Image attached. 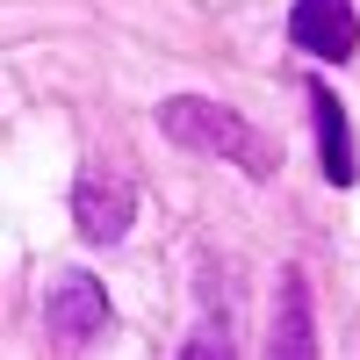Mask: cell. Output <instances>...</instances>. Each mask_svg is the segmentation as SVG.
<instances>
[{
    "instance_id": "5",
    "label": "cell",
    "mask_w": 360,
    "mask_h": 360,
    "mask_svg": "<svg viewBox=\"0 0 360 360\" xmlns=\"http://www.w3.org/2000/svg\"><path fill=\"white\" fill-rule=\"evenodd\" d=\"M266 360H317V317H310V281H303V266H281L274 324H266Z\"/></svg>"
},
{
    "instance_id": "2",
    "label": "cell",
    "mask_w": 360,
    "mask_h": 360,
    "mask_svg": "<svg viewBox=\"0 0 360 360\" xmlns=\"http://www.w3.org/2000/svg\"><path fill=\"white\" fill-rule=\"evenodd\" d=\"M72 224H79L86 245L130 238V224H137V180L123 166H79V180H72Z\"/></svg>"
},
{
    "instance_id": "6",
    "label": "cell",
    "mask_w": 360,
    "mask_h": 360,
    "mask_svg": "<svg viewBox=\"0 0 360 360\" xmlns=\"http://www.w3.org/2000/svg\"><path fill=\"white\" fill-rule=\"evenodd\" d=\"M310 123H317L324 180H332V188H353L360 180V144H353V123H346V108H339V94L324 79H310Z\"/></svg>"
},
{
    "instance_id": "4",
    "label": "cell",
    "mask_w": 360,
    "mask_h": 360,
    "mask_svg": "<svg viewBox=\"0 0 360 360\" xmlns=\"http://www.w3.org/2000/svg\"><path fill=\"white\" fill-rule=\"evenodd\" d=\"M44 324H51V339H101L108 332V288L94 274H58L44 295Z\"/></svg>"
},
{
    "instance_id": "1",
    "label": "cell",
    "mask_w": 360,
    "mask_h": 360,
    "mask_svg": "<svg viewBox=\"0 0 360 360\" xmlns=\"http://www.w3.org/2000/svg\"><path fill=\"white\" fill-rule=\"evenodd\" d=\"M159 130H166V144H180V152L231 159L238 173H252V180H266L281 166V152L245 123V115L224 108V101H209V94H166L159 101Z\"/></svg>"
},
{
    "instance_id": "3",
    "label": "cell",
    "mask_w": 360,
    "mask_h": 360,
    "mask_svg": "<svg viewBox=\"0 0 360 360\" xmlns=\"http://www.w3.org/2000/svg\"><path fill=\"white\" fill-rule=\"evenodd\" d=\"M288 44L303 58H317V65H346V58L360 51L353 0H295V8H288Z\"/></svg>"
},
{
    "instance_id": "7",
    "label": "cell",
    "mask_w": 360,
    "mask_h": 360,
    "mask_svg": "<svg viewBox=\"0 0 360 360\" xmlns=\"http://www.w3.org/2000/svg\"><path fill=\"white\" fill-rule=\"evenodd\" d=\"M180 360H238V346H231V317H217V310H209L195 332H188Z\"/></svg>"
}]
</instances>
